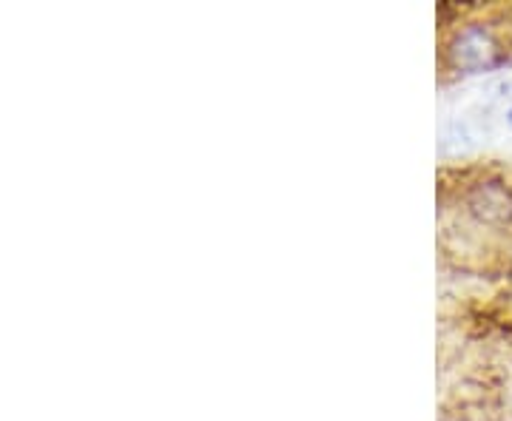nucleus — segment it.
I'll list each match as a JSON object with an SVG mask.
<instances>
[{
	"label": "nucleus",
	"instance_id": "1",
	"mask_svg": "<svg viewBox=\"0 0 512 421\" xmlns=\"http://www.w3.org/2000/svg\"><path fill=\"white\" fill-rule=\"evenodd\" d=\"M510 123H512V111H510Z\"/></svg>",
	"mask_w": 512,
	"mask_h": 421
}]
</instances>
